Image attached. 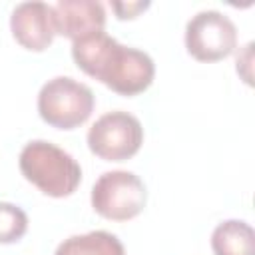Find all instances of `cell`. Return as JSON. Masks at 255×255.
Here are the masks:
<instances>
[{
	"instance_id": "cell-1",
	"label": "cell",
	"mask_w": 255,
	"mask_h": 255,
	"mask_svg": "<svg viewBox=\"0 0 255 255\" xmlns=\"http://www.w3.org/2000/svg\"><path fill=\"white\" fill-rule=\"evenodd\" d=\"M72 58L82 72L128 98L145 92L155 76V64L149 54L120 44L104 30L74 40Z\"/></svg>"
},
{
	"instance_id": "cell-2",
	"label": "cell",
	"mask_w": 255,
	"mask_h": 255,
	"mask_svg": "<svg viewBox=\"0 0 255 255\" xmlns=\"http://www.w3.org/2000/svg\"><path fill=\"white\" fill-rule=\"evenodd\" d=\"M26 181L48 197H68L82 181L80 163L62 147L46 139L28 141L18 157Z\"/></svg>"
},
{
	"instance_id": "cell-3",
	"label": "cell",
	"mask_w": 255,
	"mask_h": 255,
	"mask_svg": "<svg viewBox=\"0 0 255 255\" xmlns=\"http://www.w3.org/2000/svg\"><path fill=\"white\" fill-rule=\"evenodd\" d=\"M94 106V92L70 76H56L48 80L38 94L40 118L58 129L80 128L92 116Z\"/></svg>"
},
{
	"instance_id": "cell-4",
	"label": "cell",
	"mask_w": 255,
	"mask_h": 255,
	"mask_svg": "<svg viewBox=\"0 0 255 255\" xmlns=\"http://www.w3.org/2000/svg\"><path fill=\"white\" fill-rule=\"evenodd\" d=\"M90 199L98 215L110 221H128L143 211L147 191L133 171L114 169L96 179Z\"/></svg>"
},
{
	"instance_id": "cell-5",
	"label": "cell",
	"mask_w": 255,
	"mask_h": 255,
	"mask_svg": "<svg viewBox=\"0 0 255 255\" xmlns=\"http://www.w3.org/2000/svg\"><path fill=\"white\" fill-rule=\"evenodd\" d=\"M141 143V122L124 110L100 116L88 129V147L104 161H126L139 151Z\"/></svg>"
},
{
	"instance_id": "cell-6",
	"label": "cell",
	"mask_w": 255,
	"mask_h": 255,
	"mask_svg": "<svg viewBox=\"0 0 255 255\" xmlns=\"http://www.w3.org/2000/svg\"><path fill=\"white\" fill-rule=\"evenodd\" d=\"M185 48L197 62H219L237 48V28L219 10H201L185 24Z\"/></svg>"
},
{
	"instance_id": "cell-7",
	"label": "cell",
	"mask_w": 255,
	"mask_h": 255,
	"mask_svg": "<svg viewBox=\"0 0 255 255\" xmlns=\"http://www.w3.org/2000/svg\"><path fill=\"white\" fill-rule=\"evenodd\" d=\"M10 30L22 48L30 52H44L56 36L54 6L46 2L16 4L10 16Z\"/></svg>"
},
{
	"instance_id": "cell-8",
	"label": "cell",
	"mask_w": 255,
	"mask_h": 255,
	"mask_svg": "<svg viewBox=\"0 0 255 255\" xmlns=\"http://www.w3.org/2000/svg\"><path fill=\"white\" fill-rule=\"evenodd\" d=\"M56 34L72 42L106 28V8L96 0H60L54 4Z\"/></svg>"
},
{
	"instance_id": "cell-9",
	"label": "cell",
	"mask_w": 255,
	"mask_h": 255,
	"mask_svg": "<svg viewBox=\"0 0 255 255\" xmlns=\"http://www.w3.org/2000/svg\"><path fill=\"white\" fill-rule=\"evenodd\" d=\"M211 249L215 255H255V233L247 221H221L211 233Z\"/></svg>"
},
{
	"instance_id": "cell-10",
	"label": "cell",
	"mask_w": 255,
	"mask_h": 255,
	"mask_svg": "<svg viewBox=\"0 0 255 255\" xmlns=\"http://www.w3.org/2000/svg\"><path fill=\"white\" fill-rule=\"evenodd\" d=\"M54 255H126V249L114 233L98 229L64 239Z\"/></svg>"
},
{
	"instance_id": "cell-11",
	"label": "cell",
	"mask_w": 255,
	"mask_h": 255,
	"mask_svg": "<svg viewBox=\"0 0 255 255\" xmlns=\"http://www.w3.org/2000/svg\"><path fill=\"white\" fill-rule=\"evenodd\" d=\"M28 231L26 211L8 201H0V243H16Z\"/></svg>"
},
{
	"instance_id": "cell-12",
	"label": "cell",
	"mask_w": 255,
	"mask_h": 255,
	"mask_svg": "<svg viewBox=\"0 0 255 255\" xmlns=\"http://www.w3.org/2000/svg\"><path fill=\"white\" fill-rule=\"evenodd\" d=\"M145 8H149V2H112V10L118 14L120 20H131Z\"/></svg>"
}]
</instances>
